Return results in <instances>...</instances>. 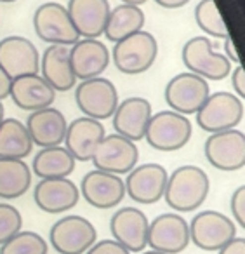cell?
Returning <instances> with one entry per match:
<instances>
[{
	"label": "cell",
	"instance_id": "1",
	"mask_svg": "<svg viewBox=\"0 0 245 254\" xmlns=\"http://www.w3.org/2000/svg\"><path fill=\"white\" fill-rule=\"evenodd\" d=\"M210 190L209 176L196 166H181L169 174L164 198L176 212H193L207 200Z\"/></svg>",
	"mask_w": 245,
	"mask_h": 254
},
{
	"label": "cell",
	"instance_id": "2",
	"mask_svg": "<svg viewBox=\"0 0 245 254\" xmlns=\"http://www.w3.org/2000/svg\"><path fill=\"white\" fill-rule=\"evenodd\" d=\"M113 64L125 75H139L148 71L155 64L158 56L157 39L150 32L132 33L115 44L112 51Z\"/></svg>",
	"mask_w": 245,
	"mask_h": 254
},
{
	"label": "cell",
	"instance_id": "3",
	"mask_svg": "<svg viewBox=\"0 0 245 254\" xmlns=\"http://www.w3.org/2000/svg\"><path fill=\"white\" fill-rule=\"evenodd\" d=\"M191 132V122L184 115H179L172 110H164L151 115L144 138L148 145L158 152H178L188 145Z\"/></svg>",
	"mask_w": 245,
	"mask_h": 254
},
{
	"label": "cell",
	"instance_id": "4",
	"mask_svg": "<svg viewBox=\"0 0 245 254\" xmlns=\"http://www.w3.org/2000/svg\"><path fill=\"white\" fill-rule=\"evenodd\" d=\"M195 117L200 129L210 134L237 129L238 124L244 120V101L233 92H214L209 94Z\"/></svg>",
	"mask_w": 245,
	"mask_h": 254
},
{
	"label": "cell",
	"instance_id": "5",
	"mask_svg": "<svg viewBox=\"0 0 245 254\" xmlns=\"http://www.w3.org/2000/svg\"><path fill=\"white\" fill-rule=\"evenodd\" d=\"M181 58L189 73L203 80H223L231 73V63L223 53L214 51L212 40L207 37H193L183 46Z\"/></svg>",
	"mask_w": 245,
	"mask_h": 254
},
{
	"label": "cell",
	"instance_id": "6",
	"mask_svg": "<svg viewBox=\"0 0 245 254\" xmlns=\"http://www.w3.org/2000/svg\"><path fill=\"white\" fill-rule=\"evenodd\" d=\"M49 242L58 254H85L98 242V230L89 219L68 214L51 226Z\"/></svg>",
	"mask_w": 245,
	"mask_h": 254
},
{
	"label": "cell",
	"instance_id": "7",
	"mask_svg": "<svg viewBox=\"0 0 245 254\" xmlns=\"http://www.w3.org/2000/svg\"><path fill=\"white\" fill-rule=\"evenodd\" d=\"M189 242L202 251H219L237 237V225L231 218L217 211H202L188 223Z\"/></svg>",
	"mask_w": 245,
	"mask_h": 254
},
{
	"label": "cell",
	"instance_id": "8",
	"mask_svg": "<svg viewBox=\"0 0 245 254\" xmlns=\"http://www.w3.org/2000/svg\"><path fill=\"white\" fill-rule=\"evenodd\" d=\"M33 28L40 40L51 46H73L80 40L68 11L60 2H46L33 14Z\"/></svg>",
	"mask_w": 245,
	"mask_h": 254
},
{
	"label": "cell",
	"instance_id": "9",
	"mask_svg": "<svg viewBox=\"0 0 245 254\" xmlns=\"http://www.w3.org/2000/svg\"><path fill=\"white\" fill-rule=\"evenodd\" d=\"M75 101L85 117L94 120L112 119L119 106V92L112 80L94 77L82 80L75 89Z\"/></svg>",
	"mask_w": 245,
	"mask_h": 254
},
{
	"label": "cell",
	"instance_id": "10",
	"mask_svg": "<svg viewBox=\"0 0 245 254\" xmlns=\"http://www.w3.org/2000/svg\"><path fill=\"white\" fill-rule=\"evenodd\" d=\"M210 94L209 82L189 71L178 73L167 82L164 98L167 106L179 115H193Z\"/></svg>",
	"mask_w": 245,
	"mask_h": 254
},
{
	"label": "cell",
	"instance_id": "11",
	"mask_svg": "<svg viewBox=\"0 0 245 254\" xmlns=\"http://www.w3.org/2000/svg\"><path fill=\"white\" fill-rule=\"evenodd\" d=\"M189 244L188 221L179 212H164L148 225L146 246L164 254H179Z\"/></svg>",
	"mask_w": 245,
	"mask_h": 254
},
{
	"label": "cell",
	"instance_id": "12",
	"mask_svg": "<svg viewBox=\"0 0 245 254\" xmlns=\"http://www.w3.org/2000/svg\"><path fill=\"white\" fill-rule=\"evenodd\" d=\"M91 160L96 169L120 176V174H129L137 166L139 150L134 141L115 132V134L105 136L99 141Z\"/></svg>",
	"mask_w": 245,
	"mask_h": 254
},
{
	"label": "cell",
	"instance_id": "13",
	"mask_svg": "<svg viewBox=\"0 0 245 254\" xmlns=\"http://www.w3.org/2000/svg\"><path fill=\"white\" fill-rule=\"evenodd\" d=\"M205 159L224 173L240 171L245 166V136L238 129L214 132L205 141Z\"/></svg>",
	"mask_w": 245,
	"mask_h": 254
},
{
	"label": "cell",
	"instance_id": "14",
	"mask_svg": "<svg viewBox=\"0 0 245 254\" xmlns=\"http://www.w3.org/2000/svg\"><path fill=\"white\" fill-rule=\"evenodd\" d=\"M169 173L160 164H143L136 166L129 174L125 185V195H129L134 202L143 205L157 204L164 198L165 185Z\"/></svg>",
	"mask_w": 245,
	"mask_h": 254
},
{
	"label": "cell",
	"instance_id": "15",
	"mask_svg": "<svg viewBox=\"0 0 245 254\" xmlns=\"http://www.w3.org/2000/svg\"><path fill=\"white\" fill-rule=\"evenodd\" d=\"M0 68L7 77L18 78L23 75L39 73L40 54L32 40L19 35H11L0 40Z\"/></svg>",
	"mask_w": 245,
	"mask_h": 254
},
{
	"label": "cell",
	"instance_id": "16",
	"mask_svg": "<svg viewBox=\"0 0 245 254\" xmlns=\"http://www.w3.org/2000/svg\"><path fill=\"white\" fill-rule=\"evenodd\" d=\"M80 195L89 205L96 209H112L117 207L125 197V185L123 180L117 174H110L105 171H89L82 178Z\"/></svg>",
	"mask_w": 245,
	"mask_h": 254
},
{
	"label": "cell",
	"instance_id": "17",
	"mask_svg": "<svg viewBox=\"0 0 245 254\" xmlns=\"http://www.w3.org/2000/svg\"><path fill=\"white\" fill-rule=\"evenodd\" d=\"M146 214L137 207H120L110 219L113 240L125 247L129 253H143L148 239Z\"/></svg>",
	"mask_w": 245,
	"mask_h": 254
},
{
	"label": "cell",
	"instance_id": "18",
	"mask_svg": "<svg viewBox=\"0 0 245 254\" xmlns=\"http://www.w3.org/2000/svg\"><path fill=\"white\" fill-rule=\"evenodd\" d=\"M33 200L47 214H61L73 209L80 200L78 187L68 178L40 180L33 190Z\"/></svg>",
	"mask_w": 245,
	"mask_h": 254
},
{
	"label": "cell",
	"instance_id": "19",
	"mask_svg": "<svg viewBox=\"0 0 245 254\" xmlns=\"http://www.w3.org/2000/svg\"><path fill=\"white\" fill-rule=\"evenodd\" d=\"M106 136L105 126L99 120L89 117H78L71 120L64 134V148L71 153L75 160L89 162L98 148L99 141Z\"/></svg>",
	"mask_w": 245,
	"mask_h": 254
},
{
	"label": "cell",
	"instance_id": "20",
	"mask_svg": "<svg viewBox=\"0 0 245 254\" xmlns=\"http://www.w3.org/2000/svg\"><path fill=\"white\" fill-rule=\"evenodd\" d=\"M151 103L146 98L132 96L119 103L115 113L112 115L113 127L117 134L130 139V141H141L146 132L148 122L151 119Z\"/></svg>",
	"mask_w": 245,
	"mask_h": 254
},
{
	"label": "cell",
	"instance_id": "21",
	"mask_svg": "<svg viewBox=\"0 0 245 254\" xmlns=\"http://www.w3.org/2000/svg\"><path fill=\"white\" fill-rule=\"evenodd\" d=\"M110 51L98 39H80L70 49V64L77 80L101 77L110 64Z\"/></svg>",
	"mask_w": 245,
	"mask_h": 254
},
{
	"label": "cell",
	"instance_id": "22",
	"mask_svg": "<svg viewBox=\"0 0 245 254\" xmlns=\"http://www.w3.org/2000/svg\"><path fill=\"white\" fill-rule=\"evenodd\" d=\"M66 11L80 39H99L112 7L108 0H68Z\"/></svg>",
	"mask_w": 245,
	"mask_h": 254
},
{
	"label": "cell",
	"instance_id": "23",
	"mask_svg": "<svg viewBox=\"0 0 245 254\" xmlns=\"http://www.w3.org/2000/svg\"><path fill=\"white\" fill-rule=\"evenodd\" d=\"M25 126L33 145L40 148H51V146H61L66 134L68 122L60 110L47 106L30 113Z\"/></svg>",
	"mask_w": 245,
	"mask_h": 254
},
{
	"label": "cell",
	"instance_id": "24",
	"mask_svg": "<svg viewBox=\"0 0 245 254\" xmlns=\"http://www.w3.org/2000/svg\"><path fill=\"white\" fill-rule=\"evenodd\" d=\"M9 98L14 105L26 112H37V110L53 106L56 99V91L47 84L40 73L23 75V77L12 78Z\"/></svg>",
	"mask_w": 245,
	"mask_h": 254
},
{
	"label": "cell",
	"instance_id": "25",
	"mask_svg": "<svg viewBox=\"0 0 245 254\" xmlns=\"http://www.w3.org/2000/svg\"><path fill=\"white\" fill-rule=\"evenodd\" d=\"M40 75L56 92L75 87L77 77L70 64V49L66 46H49L40 60Z\"/></svg>",
	"mask_w": 245,
	"mask_h": 254
},
{
	"label": "cell",
	"instance_id": "26",
	"mask_svg": "<svg viewBox=\"0 0 245 254\" xmlns=\"http://www.w3.org/2000/svg\"><path fill=\"white\" fill-rule=\"evenodd\" d=\"M32 187V169L25 160L0 159V198L14 200Z\"/></svg>",
	"mask_w": 245,
	"mask_h": 254
},
{
	"label": "cell",
	"instance_id": "27",
	"mask_svg": "<svg viewBox=\"0 0 245 254\" xmlns=\"http://www.w3.org/2000/svg\"><path fill=\"white\" fill-rule=\"evenodd\" d=\"M75 162L77 160L64 146H51L40 148V152L33 157L32 169L40 180L68 178L75 171Z\"/></svg>",
	"mask_w": 245,
	"mask_h": 254
},
{
	"label": "cell",
	"instance_id": "28",
	"mask_svg": "<svg viewBox=\"0 0 245 254\" xmlns=\"http://www.w3.org/2000/svg\"><path fill=\"white\" fill-rule=\"evenodd\" d=\"M144 21H146V18H144V12L141 11V7L120 4L110 11L103 35L117 44L125 39V37L132 35V33L141 32L144 26Z\"/></svg>",
	"mask_w": 245,
	"mask_h": 254
},
{
	"label": "cell",
	"instance_id": "29",
	"mask_svg": "<svg viewBox=\"0 0 245 254\" xmlns=\"http://www.w3.org/2000/svg\"><path fill=\"white\" fill-rule=\"evenodd\" d=\"M33 143L26 126L18 119H4L0 124V159H26Z\"/></svg>",
	"mask_w": 245,
	"mask_h": 254
},
{
	"label": "cell",
	"instance_id": "30",
	"mask_svg": "<svg viewBox=\"0 0 245 254\" xmlns=\"http://www.w3.org/2000/svg\"><path fill=\"white\" fill-rule=\"evenodd\" d=\"M195 21L205 35L214 39H226L228 28L214 0H200L195 7Z\"/></svg>",
	"mask_w": 245,
	"mask_h": 254
},
{
	"label": "cell",
	"instance_id": "31",
	"mask_svg": "<svg viewBox=\"0 0 245 254\" xmlns=\"http://www.w3.org/2000/svg\"><path fill=\"white\" fill-rule=\"evenodd\" d=\"M49 246L37 232L21 230L0 246V254H47Z\"/></svg>",
	"mask_w": 245,
	"mask_h": 254
},
{
	"label": "cell",
	"instance_id": "32",
	"mask_svg": "<svg viewBox=\"0 0 245 254\" xmlns=\"http://www.w3.org/2000/svg\"><path fill=\"white\" fill-rule=\"evenodd\" d=\"M23 228V216L14 205L0 202V246Z\"/></svg>",
	"mask_w": 245,
	"mask_h": 254
},
{
	"label": "cell",
	"instance_id": "33",
	"mask_svg": "<svg viewBox=\"0 0 245 254\" xmlns=\"http://www.w3.org/2000/svg\"><path fill=\"white\" fill-rule=\"evenodd\" d=\"M230 209L231 214H233V219L240 228H245V187L240 185L237 190L233 191L230 200Z\"/></svg>",
	"mask_w": 245,
	"mask_h": 254
},
{
	"label": "cell",
	"instance_id": "34",
	"mask_svg": "<svg viewBox=\"0 0 245 254\" xmlns=\"http://www.w3.org/2000/svg\"><path fill=\"white\" fill-rule=\"evenodd\" d=\"M85 254H130V253L123 246H120L119 242H115L113 239H105L92 244L91 249Z\"/></svg>",
	"mask_w": 245,
	"mask_h": 254
},
{
	"label": "cell",
	"instance_id": "35",
	"mask_svg": "<svg viewBox=\"0 0 245 254\" xmlns=\"http://www.w3.org/2000/svg\"><path fill=\"white\" fill-rule=\"evenodd\" d=\"M231 85L235 89V96L240 99L245 98V70L242 64H237L233 71H231Z\"/></svg>",
	"mask_w": 245,
	"mask_h": 254
},
{
	"label": "cell",
	"instance_id": "36",
	"mask_svg": "<svg viewBox=\"0 0 245 254\" xmlns=\"http://www.w3.org/2000/svg\"><path fill=\"white\" fill-rule=\"evenodd\" d=\"M217 254H245V239L244 237H235L226 246L221 247Z\"/></svg>",
	"mask_w": 245,
	"mask_h": 254
},
{
	"label": "cell",
	"instance_id": "37",
	"mask_svg": "<svg viewBox=\"0 0 245 254\" xmlns=\"http://www.w3.org/2000/svg\"><path fill=\"white\" fill-rule=\"evenodd\" d=\"M223 54L226 56V60L230 63H235V64H240V56L237 53V47H235L233 40L230 39V35L224 39V47H223Z\"/></svg>",
	"mask_w": 245,
	"mask_h": 254
},
{
	"label": "cell",
	"instance_id": "38",
	"mask_svg": "<svg viewBox=\"0 0 245 254\" xmlns=\"http://www.w3.org/2000/svg\"><path fill=\"white\" fill-rule=\"evenodd\" d=\"M9 89H11V78L0 68V101H4L5 98H9Z\"/></svg>",
	"mask_w": 245,
	"mask_h": 254
},
{
	"label": "cell",
	"instance_id": "39",
	"mask_svg": "<svg viewBox=\"0 0 245 254\" xmlns=\"http://www.w3.org/2000/svg\"><path fill=\"white\" fill-rule=\"evenodd\" d=\"M155 4L160 5L164 9H179L189 4V0H155Z\"/></svg>",
	"mask_w": 245,
	"mask_h": 254
},
{
	"label": "cell",
	"instance_id": "40",
	"mask_svg": "<svg viewBox=\"0 0 245 254\" xmlns=\"http://www.w3.org/2000/svg\"><path fill=\"white\" fill-rule=\"evenodd\" d=\"M148 0H122V4H129V5H137L139 7L141 4H144Z\"/></svg>",
	"mask_w": 245,
	"mask_h": 254
},
{
	"label": "cell",
	"instance_id": "41",
	"mask_svg": "<svg viewBox=\"0 0 245 254\" xmlns=\"http://www.w3.org/2000/svg\"><path fill=\"white\" fill-rule=\"evenodd\" d=\"M2 120H4V105L0 101V124H2Z\"/></svg>",
	"mask_w": 245,
	"mask_h": 254
},
{
	"label": "cell",
	"instance_id": "42",
	"mask_svg": "<svg viewBox=\"0 0 245 254\" xmlns=\"http://www.w3.org/2000/svg\"><path fill=\"white\" fill-rule=\"evenodd\" d=\"M141 254H164V253H158V251H144Z\"/></svg>",
	"mask_w": 245,
	"mask_h": 254
},
{
	"label": "cell",
	"instance_id": "43",
	"mask_svg": "<svg viewBox=\"0 0 245 254\" xmlns=\"http://www.w3.org/2000/svg\"><path fill=\"white\" fill-rule=\"evenodd\" d=\"M0 2H4V4H11V2H16V0H0Z\"/></svg>",
	"mask_w": 245,
	"mask_h": 254
}]
</instances>
